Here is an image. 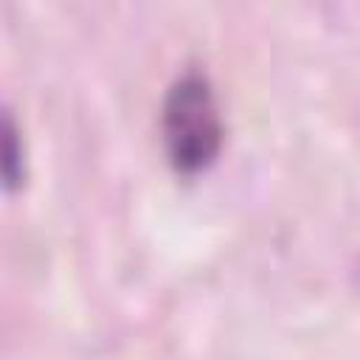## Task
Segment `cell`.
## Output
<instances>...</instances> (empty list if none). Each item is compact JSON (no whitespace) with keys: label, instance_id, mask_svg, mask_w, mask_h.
<instances>
[{"label":"cell","instance_id":"cell-1","mask_svg":"<svg viewBox=\"0 0 360 360\" xmlns=\"http://www.w3.org/2000/svg\"><path fill=\"white\" fill-rule=\"evenodd\" d=\"M160 135L166 160L177 174H200L219 158L225 121L205 73L188 68L169 84L160 107Z\"/></svg>","mask_w":360,"mask_h":360},{"label":"cell","instance_id":"cell-2","mask_svg":"<svg viewBox=\"0 0 360 360\" xmlns=\"http://www.w3.org/2000/svg\"><path fill=\"white\" fill-rule=\"evenodd\" d=\"M3 177L8 191L25 183V149L20 143V129L8 110L3 115Z\"/></svg>","mask_w":360,"mask_h":360}]
</instances>
